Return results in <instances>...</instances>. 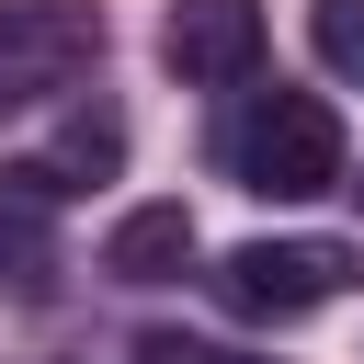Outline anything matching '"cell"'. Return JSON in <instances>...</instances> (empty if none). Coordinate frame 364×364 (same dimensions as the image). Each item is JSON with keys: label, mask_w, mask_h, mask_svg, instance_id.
<instances>
[{"label": "cell", "mask_w": 364, "mask_h": 364, "mask_svg": "<svg viewBox=\"0 0 364 364\" xmlns=\"http://www.w3.org/2000/svg\"><path fill=\"white\" fill-rule=\"evenodd\" d=\"M228 171L250 193H273V205H307V193L341 182V114L318 91H262L239 114V136H228Z\"/></svg>", "instance_id": "6da1fadb"}, {"label": "cell", "mask_w": 364, "mask_h": 364, "mask_svg": "<svg viewBox=\"0 0 364 364\" xmlns=\"http://www.w3.org/2000/svg\"><path fill=\"white\" fill-rule=\"evenodd\" d=\"M353 250L341 239H239L228 262H216V296L239 307V318H307V307H330V296H353Z\"/></svg>", "instance_id": "7a4b0ae2"}, {"label": "cell", "mask_w": 364, "mask_h": 364, "mask_svg": "<svg viewBox=\"0 0 364 364\" xmlns=\"http://www.w3.org/2000/svg\"><path fill=\"white\" fill-rule=\"evenodd\" d=\"M102 57L91 0H0V102H57Z\"/></svg>", "instance_id": "3957f363"}, {"label": "cell", "mask_w": 364, "mask_h": 364, "mask_svg": "<svg viewBox=\"0 0 364 364\" xmlns=\"http://www.w3.org/2000/svg\"><path fill=\"white\" fill-rule=\"evenodd\" d=\"M159 68L193 80V91H228L262 68V0H171L159 23Z\"/></svg>", "instance_id": "277c9868"}, {"label": "cell", "mask_w": 364, "mask_h": 364, "mask_svg": "<svg viewBox=\"0 0 364 364\" xmlns=\"http://www.w3.org/2000/svg\"><path fill=\"white\" fill-rule=\"evenodd\" d=\"M57 205H68V182L46 159H11L0 171V284L11 296H46L57 284Z\"/></svg>", "instance_id": "5b68a950"}, {"label": "cell", "mask_w": 364, "mask_h": 364, "mask_svg": "<svg viewBox=\"0 0 364 364\" xmlns=\"http://www.w3.org/2000/svg\"><path fill=\"white\" fill-rule=\"evenodd\" d=\"M193 262V216L182 205H136V216H114V239H102V273L114 284H171Z\"/></svg>", "instance_id": "8992f818"}, {"label": "cell", "mask_w": 364, "mask_h": 364, "mask_svg": "<svg viewBox=\"0 0 364 364\" xmlns=\"http://www.w3.org/2000/svg\"><path fill=\"white\" fill-rule=\"evenodd\" d=\"M46 171H57L68 193H80V182H114V171H125V114H114V102L68 114V125H57V148H46Z\"/></svg>", "instance_id": "52a82bcc"}, {"label": "cell", "mask_w": 364, "mask_h": 364, "mask_svg": "<svg viewBox=\"0 0 364 364\" xmlns=\"http://www.w3.org/2000/svg\"><path fill=\"white\" fill-rule=\"evenodd\" d=\"M307 46L341 91H364V0H307Z\"/></svg>", "instance_id": "ba28073f"}, {"label": "cell", "mask_w": 364, "mask_h": 364, "mask_svg": "<svg viewBox=\"0 0 364 364\" xmlns=\"http://www.w3.org/2000/svg\"><path fill=\"white\" fill-rule=\"evenodd\" d=\"M136 364H239V353H216V341H193V330H148Z\"/></svg>", "instance_id": "9c48e42d"}, {"label": "cell", "mask_w": 364, "mask_h": 364, "mask_svg": "<svg viewBox=\"0 0 364 364\" xmlns=\"http://www.w3.org/2000/svg\"><path fill=\"white\" fill-rule=\"evenodd\" d=\"M353 193H364V182H353Z\"/></svg>", "instance_id": "30bf717a"}]
</instances>
